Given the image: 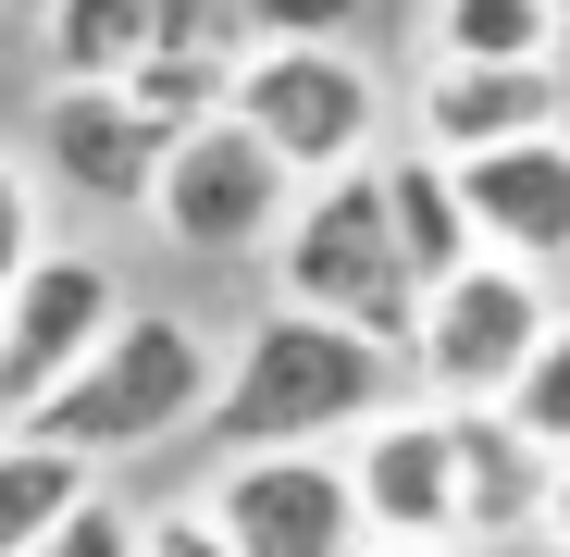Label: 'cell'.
<instances>
[{"label":"cell","instance_id":"obj_15","mask_svg":"<svg viewBox=\"0 0 570 557\" xmlns=\"http://www.w3.org/2000/svg\"><path fill=\"white\" fill-rule=\"evenodd\" d=\"M372 186H385V236H397V260H410V286H446V272L471 260V211H459L446 161L397 149V161H372Z\"/></svg>","mask_w":570,"mask_h":557},{"label":"cell","instance_id":"obj_4","mask_svg":"<svg viewBox=\"0 0 570 557\" xmlns=\"http://www.w3.org/2000/svg\"><path fill=\"white\" fill-rule=\"evenodd\" d=\"M546 322H558V286H546V272L471 248L446 286H422V322H410L397 371H422V397H434V409H497V397H509V371L533 359Z\"/></svg>","mask_w":570,"mask_h":557},{"label":"cell","instance_id":"obj_23","mask_svg":"<svg viewBox=\"0 0 570 557\" xmlns=\"http://www.w3.org/2000/svg\"><path fill=\"white\" fill-rule=\"evenodd\" d=\"M137 557H236V545H224L199 508H149V520H137Z\"/></svg>","mask_w":570,"mask_h":557},{"label":"cell","instance_id":"obj_1","mask_svg":"<svg viewBox=\"0 0 570 557\" xmlns=\"http://www.w3.org/2000/svg\"><path fill=\"white\" fill-rule=\"evenodd\" d=\"M372 409H397V359L360 347L311 310H261L236 371H212L224 458H285V446H347Z\"/></svg>","mask_w":570,"mask_h":557},{"label":"cell","instance_id":"obj_21","mask_svg":"<svg viewBox=\"0 0 570 557\" xmlns=\"http://www.w3.org/2000/svg\"><path fill=\"white\" fill-rule=\"evenodd\" d=\"M38 557H137V508L87 484V496H75V508L50 520V545H38Z\"/></svg>","mask_w":570,"mask_h":557},{"label":"cell","instance_id":"obj_24","mask_svg":"<svg viewBox=\"0 0 570 557\" xmlns=\"http://www.w3.org/2000/svg\"><path fill=\"white\" fill-rule=\"evenodd\" d=\"M360 557H471V545H360Z\"/></svg>","mask_w":570,"mask_h":557},{"label":"cell","instance_id":"obj_11","mask_svg":"<svg viewBox=\"0 0 570 557\" xmlns=\"http://www.w3.org/2000/svg\"><path fill=\"white\" fill-rule=\"evenodd\" d=\"M570 125L558 62H422V161H484Z\"/></svg>","mask_w":570,"mask_h":557},{"label":"cell","instance_id":"obj_6","mask_svg":"<svg viewBox=\"0 0 570 557\" xmlns=\"http://www.w3.org/2000/svg\"><path fill=\"white\" fill-rule=\"evenodd\" d=\"M285 211H298V173H285L236 112L186 125V137L161 149V173H149V223H161L186 260H261Z\"/></svg>","mask_w":570,"mask_h":557},{"label":"cell","instance_id":"obj_13","mask_svg":"<svg viewBox=\"0 0 570 557\" xmlns=\"http://www.w3.org/2000/svg\"><path fill=\"white\" fill-rule=\"evenodd\" d=\"M38 149L50 173L75 186V199H100V211H149V173H161V125L125 112L112 87H50V112H38Z\"/></svg>","mask_w":570,"mask_h":557},{"label":"cell","instance_id":"obj_12","mask_svg":"<svg viewBox=\"0 0 570 557\" xmlns=\"http://www.w3.org/2000/svg\"><path fill=\"white\" fill-rule=\"evenodd\" d=\"M446 496H459V545L497 557V545L546 533V508H558V458L521 446L497 409H446Z\"/></svg>","mask_w":570,"mask_h":557},{"label":"cell","instance_id":"obj_22","mask_svg":"<svg viewBox=\"0 0 570 557\" xmlns=\"http://www.w3.org/2000/svg\"><path fill=\"white\" fill-rule=\"evenodd\" d=\"M50 248V211H38V173L26 161H0V298L26 286V260Z\"/></svg>","mask_w":570,"mask_h":557},{"label":"cell","instance_id":"obj_7","mask_svg":"<svg viewBox=\"0 0 570 557\" xmlns=\"http://www.w3.org/2000/svg\"><path fill=\"white\" fill-rule=\"evenodd\" d=\"M112 310H125V286L87 248H38L26 260V286L0 298V434H26L62 397V371L112 335Z\"/></svg>","mask_w":570,"mask_h":557},{"label":"cell","instance_id":"obj_19","mask_svg":"<svg viewBox=\"0 0 570 557\" xmlns=\"http://www.w3.org/2000/svg\"><path fill=\"white\" fill-rule=\"evenodd\" d=\"M497 421L521 434V446H546L558 471H570V310L533 335V359L509 371V397H497Z\"/></svg>","mask_w":570,"mask_h":557},{"label":"cell","instance_id":"obj_16","mask_svg":"<svg viewBox=\"0 0 570 557\" xmlns=\"http://www.w3.org/2000/svg\"><path fill=\"white\" fill-rule=\"evenodd\" d=\"M161 13H174V0H50V13H38L50 74L62 87H125L149 62V38H161Z\"/></svg>","mask_w":570,"mask_h":557},{"label":"cell","instance_id":"obj_17","mask_svg":"<svg viewBox=\"0 0 570 557\" xmlns=\"http://www.w3.org/2000/svg\"><path fill=\"white\" fill-rule=\"evenodd\" d=\"M75 496H87V458H62L50 434H0V557H38Z\"/></svg>","mask_w":570,"mask_h":557},{"label":"cell","instance_id":"obj_5","mask_svg":"<svg viewBox=\"0 0 570 557\" xmlns=\"http://www.w3.org/2000/svg\"><path fill=\"white\" fill-rule=\"evenodd\" d=\"M224 112L298 186H323V173H360L372 161V137H385V87H372L360 50H248Z\"/></svg>","mask_w":570,"mask_h":557},{"label":"cell","instance_id":"obj_26","mask_svg":"<svg viewBox=\"0 0 570 557\" xmlns=\"http://www.w3.org/2000/svg\"><path fill=\"white\" fill-rule=\"evenodd\" d=\"M546 533H558V545H570V471H558V508H546Z\"/></svg>","mask_w":570,"mask_h":557},{"label":"cell","instance_id":"obj_18","mask_svg":"<svg viewBox=\"0 0 570 557\" xmlns=\"http://www.w3.org/2000/svg\"><path fill=\"white\" fill-rule=\"evenodd\" d=\"M558 38L546 0H434V62H558Z\"/></svg>","mask_w":570,"mask_h":557},{"label":"cell","instance_id":"obj_27","mask_svg":"<svg viewBox=\"0 0 570 557\" xmlns=\"http://www.w3.org/2000/svg\"><path fill=\"white\" fill-rule=\"evenodd\" d=\"M546 13H558V26H570V0H546Z\"/></svg>","mask_w":570,"mask_h":557},{"label":"cell","instance_id":"obj_8","mask_svg":"<svg viewBox=\"0 0 570 557\" xmlns=\"http://www.w3.org/2000/svg\"><path fill=\"white\" fill-rule=\"evenodd\" d=\"M199 520L236 545V557H360V508H347V471L335 446H285V458H224Z\"/></svg>","mask_w":570,"mask_h":557},{"label":"cell","instance_id":"obj_14","mask_svg":"<svg viewBox=\"0 0 570 557\" xmlns=\"http://www.w3.org/2000/svg\"><path fill=\"white\" fill-rule=\"evenodd\" d=\"M236 62H248V38H236L224 0H174L161 38H149V62L112 87V100H125V112H149L161 137H186V125H212V112L236 100Z\"/></svg>","mask_w":570,"mask_h":557},{"label":"cell","instance_id":"obj_9","mask_svg":"<svg viewBox=\"0 0 570 557\" xmlns=\"http://www.w3.org/2000/svg\"><path fill=\"white\" fill-rule=\"evenodd\" d=\"M347 508L372 545H459V496H446V409H372L347 434Z\"/></svg>","mask_w":570,"mask_h":557},{"label":"cell","instance_id":"obj_3","mask_svg":"<svg viewBox=\"0 0 570 557\" xmlns=\"http://www.w3.org/2000/svg\"><path fill=\"white\" fill-rule=\"evenodd\" d=\"M261 260H273V310H311V322L385 347V359H397L410 322H422V286H410V260H397V236H385V186H372V161L298 186V211L273 223Z\"/></svg>","mask_w":570,"mask_h":557},{"label":"cell","instance_id":"obj_25","mask_svg":"<svg viewBox=\"0 0 570 557\" xmlns=\"http://www.w3.org/2000/svg\"><path fill=\"white\" fill-rule=\"evenodd\" d=\"M497 557H570V545H558V533H521V545H497Z\"/></svg>","mask_w":570,"mask_h":557},{"label":"cell","instance_id":"obj_10","mask_svg":"<svg viewBox=\"0 0 570 557\" xmlns=\"http://www.w3.org/2000/svg\"><path fill=\"white\" fill-rule=\"evenodd\" d=\"M446 186H459L484 260H521V272H558L570 260V125L558 137H521V149H484V161H446Z\"/></svg>","mask_w":570,"mask_h":557},{"label":"cell","instance_id":"obj_20","mask_svg":"<svg viewBox=\"0 0 570 557\" xmlns=\"http://www.w3.org/2000/svg\"><path fill=\"white\" fill-rule=\"evenodd\" d=\"M248 50H347V13L360 0H224Z\"/></svg>","mask_w":570,"mask_h":557},{"label":"cell","instance_id":"obj_2","mask_svg":"<svg viewBox=\"0 0 570 557\" xmlns=\"http://www.w3.org/2000/svg\"><path fill=\"white\" fill-rule=\"evenodd\" d=\"M199 409H212V335L186 322V310L125 298V310H112V335L62 371V397H50L26 434H50L62 458H87V471H100V458H137V446L186 434Z\"/></svg>","mask_w":570,"mask_h":557}]
</instances>
